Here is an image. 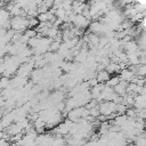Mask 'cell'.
I'll return each mask as SVG.
<instances>
[{
	"mask_svg": "<svg viewBox=\"0 0 146 146\" xmlns=\"http://www.w3.org/2000/svg\"><path fill=\"white\" fill-rule=\"evenodd\" d=\"M10 26L16 32H23L27 29V19L23 16H15L10 19Z\"/></svg>",
	"mask_w": 146,
	"mask_h": 146,
	"instance_id": "1",
	"label": "cell"
},
{
	"mask_svg": "<svg viewBox=\"0 0 146 146\" xmlns=\"http://www.w3.org/2000/svg\"><path fill=\"white\" fill-rule=\"evenodd\" d=\"M99 112H100L102 115H105V116L110 117V116H112L113 113L116 112V104L114 102H110V100L103 102L99 105Z\"/></svg>",
	"mask_w": 146,
	"mask_h": 146,
	"instance_id": "2",
	"label": "cell"
},
{
	"mask_svg": "<svg viewBox=\"0 0 146 146\" xmlns=\"http://www.w3.org/2000/svg\"><path fill=\"white\" fill-rule=\"evenodd\" d=\"M133 78H135V72L132 70H128V68L121 70V73H120V80L121 81L129 82V81L133 80Z\"/></svg>",
	"mask_w": 146,
	"mask_h": 146,
	"instance_id": "3",
	"label": "cell"
},
{
	"mask_svg": "<svg viewBox=\"0 0 146 146\" xmlns=\"http://www.w3.org/2000/svg\"><path fill=\"white\" fill-rule=\"evenodd\" d=\"M32 68H33L32 63H25V64H23V65L18 68L17 74L21 75V76H25V78H26V75H29L30 73H32Z\"/></svg>",
	"mask_w": 146,
	"mask_h": 146,
	"instance_id": "4",
	"label": "cell"
},
{
	"mask_svg": "<svg viewBox=\"0 0 146 146\" xmlns=\"http://www.w3.org/2000/svg\"><path fill=\"white\" fill-rule=\"evenodd\" d=\"M127 88H128V82L120 80V82H119L113 89H114V91H115L119 96H123V95L127 94Z\"/></svg>",
	"mask_w": 146,
	"mask_h": 146,
	"instance_id": "5",
	"label": "cell"
},
{
	"mask_svg": "<svg viewBox=\"0 0 146 146\" xmlns=\"http://www.w3.org/2000/svg\"><path fill=\"white\" fill-rule=\"evenodd\" d=\"M110 78H111V75H110V73H108L107 71H100V72H98V74H97V76H96L97 81L100 82V83L107 82Z\"/></svg>",
	"mask_w": 146,
	"mask_h": 146,
	"instance_id": "6",
	"label": "cell"
},
{
	"mask_svg": "<svg viewBox=\"0 0 146 146\" xmlns=\"http://www.w3.org/2000/svg\"><path fill=\"white\" fill-rule=\"evenodd\" d=\"M121 68H120V65L117 63H108L106 65V71L111 74V73H116L119 72Z\"/></svg>",
	"mask_w": 146,
	"mask_h": 146,
	"instance_id": "7",
	"label": "cell"
},
{
	"mask_svg": "<svg viewBox=\"0 0 146 146\" xmlns=\"http://www.w3.org/2000/svg\"><path fill=\"white\" fill-rule=\"evenodd\" d=\"M136 73H137L138 76L146 78V64L138 65V67H136Z\"/></svg>",
	"mask_w": 146,
	"mask_h": 146,
	"instance_id": "8",
	"label": "cell"
},
{
	"mask_svg": "<svg viewBox=\"0 0 146 146\" xmlns=\"http://www.w3.org/2000/svg\"><path fill=\"white\" fill-rule=\"evenodd\" d=\"M119 82H120V78H119V76H112V78L108 79V81L106 82V84H107L108 87L114 88Z\"/></svg>",
	"mask_w": 146,
	"mask_h": 146,
	"instance_id": "9",
	"label": "cell"
},
{
	"mask_svg": "<svg viewBox=\"0 0 146 146\" xmlns=\"http://www.w3.org/2000/svg\"><path fill=\"white\" fill-rule=\"evenodd\" d=\"M74 1H79V2H84L86 0H74Z\"/></svg>",
	"mask_w": 146,
	"mask_h": 146,
	"instance_id": "10",
	"label": "cell"
}]
</instances>
